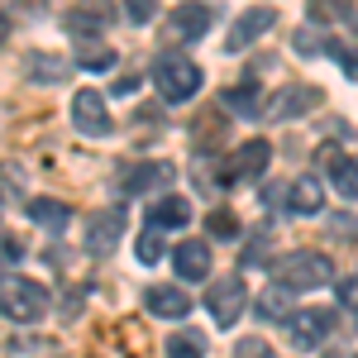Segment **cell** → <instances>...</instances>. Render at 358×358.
I'll return each instance as SVG.
<instances>
[{"label":"cell","mask_w":358,"mask_h":358,"mask_svg":"<svg viewBox=\"0 0 358 358\" xmlns=\"http://www.w3.org/2000/svg\"><path fill=\"white\" fill-rule=\"evenodd\" d=\"M120 234H124V210L110 206V210H96L91 224H86V248L91 253H110L120 244Z\"/></svg>","instance_id":"cell-10"},{"label":"cell","mask_w":358,"mask_h":358,"mask_svg":"<svg viewBox=\"0 0 358 358\" xmlns=\"http://www.w3.org/2000/svg\"><path fill=\"white\" fill-rule=\"evenodd\" d=\"M258 310H263V315H268V320H287V310H292V296H287V287H268V292H263V301H258Z\"/></svg>","instance_id":"cell-22"},{"label":"cell","mask_w":358,"mask_h":358,"mask_svg":"<svg viewBox=\"0 0 358 358\" xmlns=\"http://www.w3.org/2000/svg\"><path fill=\"white\" fill-rule=\"evenodd\" d=\"M148 310L163 315V320H182V315L192 310V301H187L177 287H148Z\"/></svg>","instance_id":"cell-17"},{"label":"cell","mask_w":358,"mask_h":358,"mask_svg":"<svg viewBox=\"0 0 358 358\" xmlns=\"http://www.w3.org/2000/svg\"><path fill=\"white\" fill-rule=\"evenodd\" d=\"M43 310H48V292L34 277L0 273V315H10L20 325H34V320H43Z\"/></svg>","instance_id":"cell-1"},{"label":"cell","mask_w":358,"mask_h":358,"mask_svg":"<svg viewBox=\"0 0 358 358\" xmlns=\"http://www.w3.org/2000/svg\"><path fill=\"white\" fill-rule=\"evenodd\" d=\"M210 20H215L210 5H182V10L167 15V38H172V43H192V38H201V34L210 29Z\"/></svg>","instance_id":"cell-8"},{"label":"cell","mask_w":358,"mask_h":358,"mask_svg":"<svg viewBox=\"0 0 358 358\" xmlns=\"http://www.w3.org/2000/svg\"><path fill=\"white\" fill-rule=\"evenodd\" d=\"M158 258H163V239H158V229L138 234V263H158Z\"/></svg>","instance_id":"cell-27"},{"label":"cell","mask_w":358,"mask_h":358,"mask_svg":"<svg viewBox=\"0 0 358 358\" xmlns=\"http://www.w3.org/2000/svg\"><path fill=\"white\" fill-rule=\"evenodd\" d=\"M325 282H334V263L325 253L296 248L277 263V287H287V292H310V287H325Z\"/></svg>","instance_id":"cell-2"},{"label":"cell","mask_w":358,"mask_h":358,"mask_svg":"<svg viewBox=\"0 0 358 358\" xmlns=\"http://www.w3.org/2000/svg\"><path fill=\"white\" fill-rule=\"evenodd\" d=\"M110 24V15H106V0H82V5H72L67 10V29L86 38V34H101V29Z\"/></svg>","instance_id":"cell-14"},{"label":"cell","mask_w":358,"mask_h":358,"mask_svg":"<svg viewBox=\"0 0 358 358\" xmlns=\"http://www.w3.org/2000/svg\"><path fill=\"white\" fill-rule=\"evenodd\" d=\"M29 220L43 224V229H62V224L72 220V210H67L62 201H53V196H34V201H29Z\"/></svg>","instance_id":"cell-18"},{"label":"cell","mask_w":358,"mask_h":358,"mask_svg":"<svg viewBox=\"0 0 358 358\" xmlns=\"http://www.w3.org/2000/svg\"><path fill=\"white\" fill-rule=\"evenodd\" d=\"M72 120H77V129H82L86 138H106L115 129V124H110V106H106L101 91H77V101H72Z\"/></svg>","instance_id":"cell-5"},{"label":"cell","mask_w":358,"mask_h":358,"mask_svg":"<svg viewBox=\"0 0 358 358\" xmlns=\"http://www.w3.org/2000/svg\"><path fill=\"white\" fill-rule=\"evenodd\" d=\"M339 301H344V310L354 315V325H358V277L354 282H339Z\"/></svg>","instance_id":"cell-30"},{"label":"cell","mask_w":358,"mask_h":358,"mask_svg":"<svg viewBox=\"0 0 358 358\" xmlns=\"http://www.w3.org/2000/svg\"><path fill=\"white\" fill-rule=\"evenodd\" d=\"M148 220H153V229H182V224L192 220V201H187V196H163V201L148 210Z\"/></svg>","instance_id":"cell-15"},{"label":"cell","mask_w":358,"mask_h":358,"mask_svg":"<svg viewBox=\"0 0 358 358\" xmlns=\"http://www.w3.org/2000/svg\"><path fill=\"white\" fill-rule=\"evenodd\" d=\"M310 15L315 20H344V15H354V0H310Z\"/></svg>","instance_id":"cell-24"},{"label":"cell","mask_w":358,"mask_h":358,"mask_svg":"<svg viewBox=\"0 0 358 358\" xmlns=\"http://www.w3.org/2000/svg\"><path fill=\"white\" fill-rule=\"evenodd\" d=\"M234 358H277L273 344L268 339H258V334H244L239 344H234Z\"/></svg>","instance_id":"cell-25"},{"label":"cell","mask_w":358,"mask_h":358,"mask_svg":"<svg viewBox=\"0 0 358 358\" xmlns=\"http://www.w3.org/2000/svg\"><path fill=\"white\" fill-rule=\"evenodd\" d=\"M153 82H158V96H163L167 106H182V101H192L196 91H201V67H196L192 57L167 53L153 67Z\"/></svg>","instance_id":"cell-3"},{"label":"cell","mask_w":358,"mask_h":358,"mask_svg":"<svg viewBox=\"0 0 358 358\" xmlns=\"http://www.w3.org/2000/svg\"><path fill=\"white\" fill-rule=\"evenodd\" d=\"M167 358H201V339L196 334H172L167 339Z\"/></svg>","instance_id":"cell-26"},{"label":"cell","mask_w":358,"mask_h":358,"mask_svg":"<svg viewBox=\"0 0 358 358\" xmlns=\"http://www.w3.org/2000/svg\"><path fill=\"white\" fill-rule=\"evenodd\" d=\"M224 106L239 110V115H258V106H263V101H258V86H253V82L229 86V91H224Z\"/></svg>","instance_id":"cell-21"},{"label":"cell","mask_w":358,"mask_h":358,"mask_svg":"<svg viewBox=\"0 0 358 358\" xmlns=\"http://www.w3.org/2000/svg\"><path fill=\"white\" fill-rule=\"evenodd\" d=\"M172 263H177V277H182V282H201V277L210 273V248H206V239H192V244H177V253H172Z\"/></svg>","instance_id":"cell-13"},{"label":"cell","mask_w":358,"mask_h":358,"mask_svg":"<svg viewBox=\"0 0 358 358\" xmlns=\"http://www.w3.org/2000/svg\"><path fill=\"white\" fill-rule=\"evenodd\" d=\"M5 38H10V15L0 10V43H5Z\"/></svg>","instance_id":"cell-31"},{"label":"cell","mask_w":358,"mask_h":358,"mask_svg":"<svg viewBox=\"0 0 358 358\" xmlns=\"http://www.w3.org/2000/svg\"><path fill=\"white\" fill-rule=\"evenodd\" d=\"M172 182V167L167 163H129L120 177H115V187L124 196H143V192H158Z\"/></svg>","instance_id":"cell-7"},{"label":"cell","mask_w":358,"mask_h":358,"mask_svg":"<svg viewBox=\"0 0 358 358\" xmlns=\"http://www.w3.org/2000/svg\"><path fill=\"white\" fill-rule=\"evenodd\" d=\"M334 330V315L330 310H296V315H287V334H292V344L296 349H320Z\"/></svg>","instance_id":"cell-6"},{"label":"cell","mask_w":358,"mask_h":358,"mask_svg":"<svg viewBox=\"0 0 358 358\" xmlns=\"http://www.w3.org/2000/svg\"><path fill=\"white\" fill-rule=\"evenodd\" d=\"M273 158V148H268V138H248L244 148L229 158V172H224V182H258L263 177V167Z\"/></svg>","instance_id":"cell-9"},{"label":"cell","mask_w":358,"mask_h":358,"mask_svg":"<svg viewBox=\"0 0 358 358\" xmlns=\"http://www.w3.org/2000/svg\"><path fill=\"white\" fill-rule=\"evenodd\" d=\"M315 106H320V91H315V86H287V91L273 96L268 115H273V120H296V115L315 110Z\"/></svg>","instance_id":"cell-12"},{"label":"cell","mask_w":358,"mask_h":358,"mask_svg":"<svg viewBox=\"0 0 358 358\" xmlns=\"http://www.w3.org/2000/svg\"><path fill=\"white\" fill-rule=\"evenodd\" d=\"M287 206H292V215H315V210L325 206V192H320V182H315V177H301V182H292V187H287Z\"/></svg>","instance_id":"cell-16"},{"label":"cell","mask_w":358,"mask_h":358,"mask_svg":"<svg viewBox=\"0 0 358 358\" xmlns=\"http://www.w3.org/2000/svg\"><path fill=\"white\" fill-rule=\"evenodd\" d=\"M210 234H220V239H234V234H239L234 215H229V210H215V215H210Z\"/></svg>","instance_id":"cell-29"},{"label":"cell","mask_w":358,"mask_h":358,"mask_svg":"<svg viewBox=\"0 0 358 358\" xmlns=\"http://www.w3.org/2000/svg\"><path fill=\"white\" fill-rule=\"evenodd\" d=\"M29 77H38V82H62L67 77V62H57V57H43V53H29L24 57Z\"/></svg>","instance_id":"cell-20"},{"label":"cell","mask_w":358,"mask_h":358,"mask_svg":"<svg viewBox=\"0 0 358 358\" xmlns=\"http://www.w3.org/2000/svg\"><path fill=\"white\" fill-rule=\"evenodd\" d=\"M124 15H129L134 24H153V15H158V0H124Z\"/></svg>","instance_id":"cell-28"},{"label":"cell","mask_w":358,"mask_h":358,"mask_svg":"<svg viewBox=\"0 0 358 358\" xmlns=\"http://www.w3.org/2000/svg\"><path fill=\"white\" fill-rule=\"evenodd\" d=\"M77 67H86V72H110V67H115V48L96 43V48H86V53L77 57Z\"/></svg>","instance_id":"cell-23"},{"label":"cell","mask_w":358,"mask_h":358,"mask_svg":"<svg viewBox=\"0 0 358 358\" xmlns=\"http://www.w3.org/2000/svg\"><path fill=\"white\" fill-rule=\"evenodd\" d=\"M330 177H334V187H339V196L358 201V158H334Z\"/></svg>","instance_id":"cell-19"},{"label":"cell","mask_w":358,"mask_h":358,"mask_svg":"<svg viewBox=\"0 0 358 358\" xmlns=\"http://www.w3.org/2000/svg\"><path fill=\"white\" fill-rule=\"evenodd\" d=\"M206 306H210V315H215V325L220 330H229L239 315H244L248 306V287L239 282V277H220V282H210L206 287Z\"/></svg>","instance_id":"cell-4"},{"label":"cell","mask_w":358,"mask_h":358,"mask_svg":"<svg viewBox=\"0 0 358 358\" xmlns=\"http://www.w3.org/2000/svg\"><path fill=\"white\" fill-rule=\"evenodd\" d=\"M273 24H277V15L268 10V5H258V10H244V15L234 20V29H229V53L248 48L253 38H263V34H268Z\"/></svg>","instance_id":"cell-11"}]
</instances>
